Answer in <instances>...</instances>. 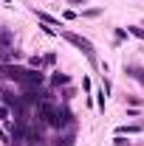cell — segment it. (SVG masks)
Segmentation results:
<instances>
[{
  "label": "cell",
  "mask_w": 144,
  "mask_h": 146,
  "mask_svg": "<svg viewBox=\"0 0 144 146\" xmlns=\"http://www.w3.org/2000/svg\"><path fill=\"white\" fill-rule=\"evenodd\" d=\"M59 34L65 36V39L71 42L73 48H79V51H82V54L88 56L90 62H96V54H93V42H90V39H85V36H79V34H73V31H65V28H62Z\"/></svg>",
  "instance_id": "cell-1"
},
{
  "label": "cell",
  "mask_w": 144,
  "mask_h": 146,
  "mask_svg": "<svg viewBox=\"0 0 144 146\" xmlns=\"http://www.w3.org/2000/svg\"><path fill=\"white\" fill-rule=\"evenodd\" d=\"M11 42H14V36H11V31L9 28H0V54L3 56H11Z\"/></svg>",
  "instance_id": "cell-2"
},
{
  "label": "cell",
  "mask_w": 144,
  "mask_h": 146,
  "mask_svg": "<svg viewBox=\"0 0 144 146\" xmlns=\"http://www.w3.org/2000/svg\"><path fill=\"white\" fill-rule=\"evenodd\" d=\"M124 73L130 76V79H136L139 84H144V68L141 65H124Z\"/></svg>",
  "instance_id": "cell-3"
},
{
  "label": "cell",
  "mask_w": 144,
  "mask_h": 146,
  "mask_svg": "<svg viewBox=\"0 0 144 146\" xmlns=\"http://www.w3.org/2000/svg\"><path fill=\"white\" fill-rule=\"evenodd\" d=\"M51 82H54L57 87H59V84H68V82H71V79H68V76H65V73H54V76H51Z\"/></svg>",
  "instance_id": "cell-4"
},
{
  "label": "cell",
  "mask_w": 144,
  "mask_h": 146,
  "mask_svg": "<svg viewBox=\"0 0 144 146\" xmlns=\"http://www.w3.org/2000/svg\"><path fill=\"white\" fill-rule=\"evenodd\" d=\"M37 17L42 20L45 25H57V17H51V14H45V11H37Z\"/></svg>",
  "instance_id": "cell-5"
},
{
  "label": "cell",
  "mask_w": 144,
  "mask_h": 146,
  "mask_svg": "<svg viewBox=\"0 0 144 146\" xmlns=\"http://www.w3.org/2000/svg\"><path fill=\"white\" fill-rule=\"evenodd\" d=\"M124 132L136 135V132H141V127H119V135H124Z\"/></svg>",
  "instance_id": "cell-6"
},
{
  "label": "cell",
  "mask_w": 144,
  "mask_h": 146,
  "mask_svg": "<svg viewBox=\"0 0 144 146\" xmlns=\"http://www.w3.org/2000/svg\"><path fill=\"white\" fill-rule=\"evenodd\" d=\"M127 31H130V34H136L139 39H144V28H136V25H133V28H127Z\"/></svg>",
  "instance_id": "cell-7"
},
{
  "label": "cell",
  "mask_w": 144,
  "mask_h": 146,
  "mask_svg": "<svg viewBox=\"0 0 144 146\" xmlns=\"http://www.w3.org/2000/svg\"><path fill=\"white\" fill-rule=\"evenodd\" d=\"M54 59H57L54 54H48V56H42V65H54Z\"/></svg>",
  "instance_id": "cell-8"
},
{
  "label": "cell",
  "mask_w": 144,
  "mask_h": 146,
  "mask_svg": "<svg viewBox=\"0 0 144 146\" xmlns=\"http://www.w3.org/2000/svg\"><path fill=\"white\" fill-rule=\"evenodd\" d=\"M71 143H73V138L68 135V138H62V143H57V146H71Z\"/></svg>",
  "instance_id": "cell-9"
},
{
  "label": "cell",
  "mask_w": 144,
  "mask_h": 146,
  "mask_svg": "<svg viewBox=\"0 0 144 146\" xmlns=\"http://www.w3.org/2000/svg\"><path fill=\"white\" fill-rule=\"evenodd\" d=\"M71 3H85V0H71Z\"/></svg>",
  "instance_id": "cell-10"
},
{
  "label": "cell",
  "mask_w": 144,
  "mask_h": 146,
  "mask_svg": "<svg viewBox=\"0 0 144 146\" xmlns=\"http://www.w3.org/2000/svg\"><path fill=\"white\" fill-rule=\"evenodd\" d=\"M3 3H9V0H3Z\"/></svg>",
  "instance_id": "cell-11"
}]
</instances>
